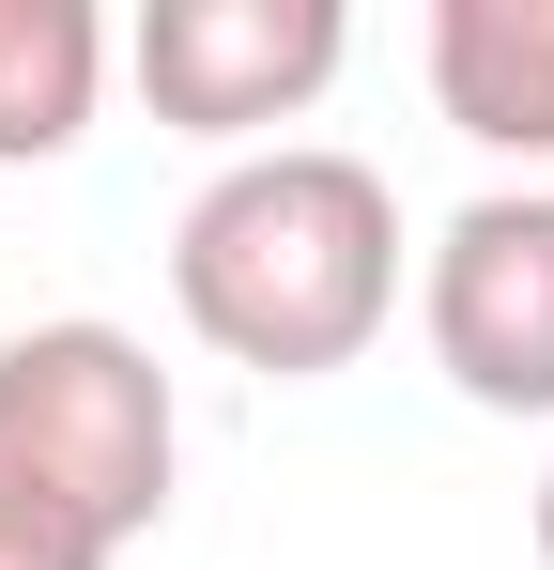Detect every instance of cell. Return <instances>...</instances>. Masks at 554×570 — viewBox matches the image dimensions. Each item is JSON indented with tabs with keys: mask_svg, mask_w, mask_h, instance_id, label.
Segmentation results:
<instances>
[{
	"mask_svg": "<svg viewBox=\"0 0 554 570\" xmlns=\"http://www.w3.org/2000/svg\"><path fill=\"white\" fill-rule=\"evenodd\" d=\"M540 570H554V478H540Z\"/></svg>",
	"mask_w": 554,
	"mask_h": 570,
	"instance_id": "ba28073f",
	"label": "cell"
},
{
	"mask_svg": "<svg viewBox=\"0 0 554 570\" xmlns=\"http://www.w3.org/2000/svg\"><path fill=\"white\" fill-rule=\"evenodd\" d=\"M432 108L477 155L554 170V0H432Z\"/></svg>",
	"mask_w": 554,
	"mask_h": 570,
	"instance_id": "5b68a950",
	"label": "cell"
},
{
	"mask_svg": "<svg viewBox=\"0 0 554 570\" xmlns=\"http://www.w3.org/2000/svg\"><path fill=\"white\" fill-rule=\"evenodd\" d=\"M0 570H123V540H108V524H78L62 493L0 478Z\"/></svg>",
	"mask_w": 554,
	"mask_h": 570,
	"instance_id": "52a82bcc",
	"label": "cell"
},
{
	"mask_svg": "<svg viewBox=\"0 0 554 570\" xmlns=\"http://www.w3.org/2000/svg\"><path fill=\"white\" fill-rule=\"evenodd\" d=\"M92 94H108V16L92 0H0V170L78 155Z\"/></svg>",
	"mask_w": 554,
	"mask_h": 570,
	"instance_id": "8992f818",
	"label": "cell"
},
{
	"mask_svg": "<svg viewBox=\"0 0 554 570\" xmlns=\"http://www.w3.org/2000/svg\"><path fill=\"white\" fill-rule=\"evenodd\" d=\"M339 47H355L339 0H155L123 62H139L155 124H185V139H263L293 108H324Z\"/></svg>",
	"mask_w": 554,
	"mask_h": 570,
	"instance_id": "277c9868",
	"label": "cell"
},
{
	"mask_svg": "<svg viewBox=\"0 0 554 570\" xmlns=\"http://www.w3.org/2000/svg\"><path fill=\"white\" fill-rule=\"evenodd\" d=\"M170 293L231 371L324 385V371H355L385 340V308H400V200H385L369 155H324V139L231 155L170 232Z\"/></svg>",
	"mask_w": 554,
	"mask_h": 570,
	"instance_id": "6da1fadb",
	"label": "cell"
},
{
	"mask_svg": "<svg viewBox=\"0 0 554 570\" xmlns=\"http://www.w3.org/2000/svg\"><path fill=\"white\" fill-rule=\"evenodd\" d=\"M170 463H185L170 371H155L123 324H16V340H0V478L62 493L108 540H155Z\"/></svg>",
	"mask_w": 554,
	"mask_h": 570,
	"instance_id": "7a4b0ae2",
	"label": "cell"
},
{
	"mask_svg": "<svg viewBox=\"0 0 554 570\" xmlns=\"http://www.w3.org/2000/svg\"><path fill=\"white\" fill-rule=\"evenodd\" d=\"M416 324H432V371L477 416H554V186L462 200L447 232H432Z\"/></svg>",
	"mask_w": 554,
	"mask_h": 570,
	"instance_id": "3957f363",
	"label": "cell"
}]
</instances>
